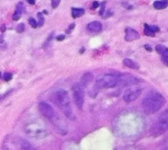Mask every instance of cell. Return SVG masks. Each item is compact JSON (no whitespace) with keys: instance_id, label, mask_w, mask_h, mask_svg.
I'll return each instance as SVG.
<instances>
[{"instance_id":"obj_1","label":"cell","mask_w":168,"mask_h":150,"mask_svg":"<svg viewBox=\"0 0 168 150\" xmlns=\"http://www.w3.org/2000/svg\"><path fill=\"white\" fill-rule=\"evenodd\" d=\"M165 104V98L157 91H151L142 102V109L146 114H155Z\"/></svg>"},{"instance_id":"obj_2","label":"cell","mask_w":168,"mask_h":150,"mask_svg":"<svg viewBox=\"0 0 168 150\" xmlns=\"http://www.w3.org/2000/svg\"><path fill=\"white\" fill-rule=\"evenodd\" d=\"M51 100L63 112V114L66 117L72 118L73 111H72V107H71L69 94L67 91L64 90V89H59V90L55 91L51 97Z\"/></svg>"},{"instance_id":"obj_3","label":"cell","mask_w":168,"mask_h":150,"mask_svg":"<svg viewBox=\"0 0 168 150\" xmlns=\"http://www.w3.org/2000/svg\"><path fill=\"white\" fill-rule=\"evenodd\" d=\"M118 86V75H102L96 78L93 86V91H98L102 88H112Z\"/></svg>"},{"instance_id":"obj_4","label":"cell","mask_w":168,"mask_h":150,"mask_svg":"<svg viewBox=\"0 0 168 150\" xmlns=\"http://www.w3.org/2000/svg\"><path fill=\"white\" fill-rule=\"evenodd\" d=\"M168 130V109L164 110L159 117L157 118L156 122L151 126V133L155 137L162 135Z\"/></svg>"},{"instance_id":"obj_5","label":"cell","mask_w":168,"mask_h":150,"mask_svg":"<svg viewBox=\"0 0 168 150\" xmlns=\"http://www.w3.org/2000/svg\"><path fill=\"white\" fill-rule=\"evenodd\" d=\"M72 92L74 101L79 109H82L85 101V90L82 84H74L72 86Z\"/></svg>"},{"instance_id":"obj_6","label":"cell","mask_w":168,"mask_h":150,"mask_svg":"<svg viewBox=\"0 0 168 150\" xmlns=\"http://www.w3.org/2000/svg\"><path fill=\"white\" fill-rule=\"evenodd\" d=\"M141 93H142V89L140 88V87L131 85V86H129L128 88L124 91L123 99L126 103L133 102V101L136 100L138 97H140Z\"/></svg>"},{"instance_id":"obj_7","label":"cell","mask_w":168,"mask_h":150,"mask_svg":"<svg viewBox=\"0 0 168 150\" xmlns=\"http://www.w3.org/2000/svg\"><path fill=\"white\" fill-rule=\"evenodd\" d=\"M140 78L128 74H121L118 75V86H131L140 82Z\"/></svg>"},{"instance_id":"obj_8","label":"cell","mask_w":168,"mask_h":150,"mask_svg":"<svg viewBox=\"0 0 168 150\" xmlns=\"http://www.w3.org/2000/svg\"><path fill=\"white\" fill-rule=\"evenodd\" d=\"M38 109L41 114L43 115L48 120H53L55 118V112L51 105H49L46 102H40L38 104Z\"/></svg>"},{"instance_id":"obj_9","label":"cell","mask_w":168,"mask_h":150,"mask_svg":"<svg viewBox=\"0 0 168 150\" xmlns=\"http://www.w3.org/2000/svg\"><path fill=\"white\" fill-rule=\"evenodd\" d=\"M140 38V34L137 31L133 29H130V27H127L125 29V40L128 41V42H131V41H134L136 39Z\"/></svg>"},{"instance_id":"obj_10","label":"cell","mask_w":168,"mask_h":150,"mask_svg":"<svg viewBox=\"0 0 168 150\" xmlns=\"http://www.w3.org/2000/svg\"><path fill=\"white\" fill-rule=\"evenodd\" d=\"M155 50L157 51V53H159L161 55V59L162 62L165 64L166 66H168V48L165 47L164 45H156Z\"/></svg>"},{"instance_id":"obj_11","label":"cell","mask_w":168,"mask_h":150,"mask_svg":"<svg viewBox=\"0 0 168 150\" xmlns=\"http://www.w3.org/2000/svg\"><path fill=\"white\" fill-rule=\"evenodd\" d=\"M87 29L89 33H99V31H101V29H102V25H101L100 22L94 21V22H91L89 24H87Z\"/></svg>"},{"instance_id":"obj_12","label":"cell","mask_w":168,"mask_h":150,"mask_svg":"<svg viewBox=\"0 0 168 150\" xmlns=\"http://www.w3.org/2000/svg\"><path fill=\"white\" fill-rule=\"evenodd\" d=\"M144 33L148 36H155V33L159 31V27H156V26H149L148 24H144Z\"/></svg>"},{"instance_id":"obj_13","label":"cell","mask_w":168,"mask_h":150,"mask_svg":"<svg viewBox=\"0 0 168 150\" xmlns=\"http://www.w3.org/2000/svg\"><path fill=\"white\" fill-rule=\"evenodd\" d=\"M93 76L91 73H86L84 74V76L82 77L81 78V84L84 87H87V85H89V84L91 82V80H93Z\"/></svg>"},{"instance_id":"obj_14","label":"cell","mask_w":168,"mask_h":150,"mask_svg":"<svg viewBox=\"0 0 168 150\" xmlns=\"http://www.w3.org/2000/svg\"><path fill=\"white\" fill-rule=\"evenodd\" d=\"M24 10H25V7H24V5H23V3L18 4L15 13H14V15H13V20L14 21L19 20L21 18V16H22V14L24 13Z\"/></svg>"},{"instance_id":"obj_15","label":"cell","mask_w":168,"mask_h":150,"mask_svg":"<svg viewBox=\"0 0 168 150\" xmlns=\"http://www.w3.org/2000/svg\"><path fill=\"white\" fill-rule=\"evenodd\" d=\"M123 63H124V65H125L126 67H128V68H130V69H133V70H139V69H140L139 64L134 62L132 59H129V58L124 59Z\"/></svg>"},{"instance_id":"obj_16","label":"cell","mask_w":168,"mask_h":150,"mask_svg":"<svg viewBox=\"0 0 168 150\" xmlns=\"http://www.w3.org/2000/svg\"><path fill=\"white\" fill-rule=\"evenodd\" d=\"M168 6V0H156L153 3V7L156 10H161L165 9Z\"/></svg>"},{"instance_id":"obj_17","label":"cell","mask_w":168,"mask_h":150,"mask_svg":"<svg viewBox=\"0 0 168 150\" xmlns=\"http://www.w3.org/2000/svg\"><path fill=\"white\" fill-rule=\"evenodd\" d=\"M72 17L74 19H77L79 17H82L85 14V10L83 8H72Z\"/></svg>"},{"instance_id":"obj_18","label":"cell","mask_w":168,"mask_h":150,"mask_svg":"<svg viewBox=\"0 0 168 150\" xmlns=\"http://www.w3.org/2000/svg\"><path fill=\"white\" fill-rule=\"evenodd\" d=\"M29 23H30V25H31V27H38V24L36 22V20H34V18H30Z\"/></svg>"},{"instance_id":"obj_19","label":"cell","mask_w":168,"mask_h":150,"mask_svg":"<svg viewBox=\"0 0 168 150\" xmlns=\"http://www.w3.org/2000/svg\"><path fill=\"white\" fill-rule=\"evenodd\" d=\"M3 78H4V80H5V82H9V80H12V75H11V74H9V73H6V74H4Z\"/></svg>"},{"instance_id":"obj_20","label":"cell","mask_w":168,"mask_h":150,"mask_svg":"<svg viewBox=\"0 0 168 150\" xmlns=\"http://www.w3.org/2000/svg\"><path fill=\"white\" fill-rule=\"evenodd\" d=\"M60 4V0H51V5L52 8H56Z\"/></svg>"},{"instance_id":"obj_21","label":"cell","mask_w":168,"mask_h":150,"mask_svg":"<svg viewBox=\"0 0 168 150\" xmlns=\"http://www.w3.org/2000/svg\"><path fill=\"white\" fill-rule=\"evenodd\" d=\"M24 29H25V26L23 24H20L19 26H18V27H17V31H18V33H22Z\"/></svg>"},{"instance_id":"obj_22","label":"cell","mask_w":168,"mask_h":150,"mask_svg":"<svg viewBox=\"0 0 168 150\" xmlns=\"http://www.w3.org/2000/svg\"><path fill=\"white\" fill-rule=\"evenodd\" d=\"M98 6H99V4H98V2H97V1H94V2H93V9L97 8Z\"/></svg>"},{"instance_id":"obj_23","label":"cell","mask_w":168,"mask_h":150,"mask_svg":"<svg viewBox=\"0 0 168 150\" xmlns=\"http://www.w3.org/2000/svg\"><path fill=\"white\" fill-rule=\"evenodd\" d=\"M27 2L30 4H32V5H34V4L36 3V0H27Z\"/></svg>"},{"instance_id":"obj_24","label":"cell","mask_w":168,"mask_h":150,"mask_svg":"<svg viewBox=\"0 0 168 150\" xmlns=\"http://www.w3.org/2000/svg\"><path fill=\"white\" fill-rule=\"evenodd\" d=\"M144 48H146V49L148 50V51H151V50H153V49H151V47H149V45H144Z\"/></svg>"},{"instance_id":"obj_25","label":"cell","mask_w":168,"mask_h":150,"mask_svg":"<svg viewBox=\"0 0 168 150\" xmlns=\"http://www.w3.org/2000/svg\"><path fill=\"white\" fill-rule=\"evenodd\" d=\"M64 38H65L64 35H60V36H58V38H57V40H62V39H64Z\"/></svg>"},{"instance_id":"obj_26","label":"cell","mask_w":168,"mask_h":150,"mask_svg":"<svg viewBox=\"0 0 168 150\" xmlns=\"http://www.w3.org/2000/svg\"><path fill=\"white\" fill-rule=\"evenodd\" d=\"M4 96H5V94H3V95H0V101H1L2 99L4 98Z\"/></svg>"},{"instance_id":"obj_27","label":"cell","mask_w":168,"mask_h":150,"mask_svg":"<svg viewBox=\"0 0 168 150\" xmlns=\"http://www.w3.org/2000/svg\"><path fill=\"white\" fill-rule=\"evenodd\" d=\"M165 144H166V148H168V138H167V140H166V143H165Z\"/></svg>"}]
</instances>
